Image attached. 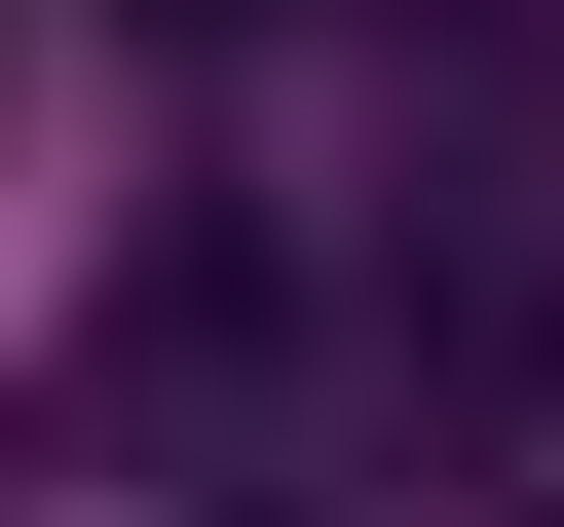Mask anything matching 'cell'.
<instances>
[{"label":"cell","instance_id":"obj_1","mask_svg":"<svg viewBox=\"0 0 564 527\" xmlns=\"http://www.w3.org/2000/svg\"><path fill=\"white\" fill-rule=\"evenodd\" d=\"M489 527H564V452H527V490H489Z\"/></svg>","mask_w":564,"mask_h":527}]
</instances>
